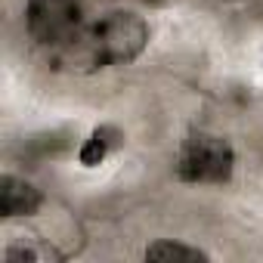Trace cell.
Instances as JSON below:
<instances>
[{"mask_svg":"<svg viewBox=\"0 0 263 263\" xmlns=\"http://www.w3.org/2000/svg\"><path fill=\"white\" fill-rule=\"evenodd\" d=\"M149 44V25L137 13L115 10L99 22L87 25L81 41L62 56V62L74 68H105V65H130L140 59Z\"/></svg>","mask_w":263,"mask_h":263,"instance_id":"1","label":"cell"},{"mask_svg":"<svg viewBox=\"0 0 263 263\" xmlns=\"http://www.w3.org/2000/svg\"><path fill=\"white\" fill-rule=\"evenodd\" d=\"M25 25L37 47L56 53L59 59L81 41L87 31L81 0H28Z\"/></svg>","mask_w":263,"mask_h":263,"instance_id":"2","label":"cell"},{"mask_svg":"<svg viewBox=\"0 0 263 263\" xmlns=\"http://www.w3.org/2000/svg\"><path fill=\"white\" fill-rule=\"evenodd\" d=\"M235 155L217 134H189L177 155V174L186 183H229Z\"/></svg>","mask_w":263,"mask_h":263,"instance_id":"3","label":"cell"},{"mask_svg":"<svg viewBox=\"0 0 263 263\" xmlns=\"http://www.w3.org/2000/svg\"><path fill=\"white\" fill-rule=\"evenodd\" d=\"M41 204H44V198L31 183H25L22 177H13V174L0 177V214L4 217H31L41 211Z\"/></svg>","mask_w":263,"mask_h":263,"instance_id":"4","label":"cell"},{"mask_svg":"<svg viewBox=\"0 0 263 263\" xmlns=\"http://www.w3.org/2000/svg\"><path fill=\"white\" fill-rule=\"evenodd\" d=\"M121 146H124V134H121L118 127H111V124H102V127L93 130L90 140L81 146L78 158H81L84 167H99V164L108 158V152H115V149H121Z\"/></svg>","mask_w":263,"mask_h":263,"instance_id":"5","label":"cell"},{"mask_svg":"<svg viewBox=\"0 0 263 263\" xmlns=\"http://www.w3.org/2000/svg\"><path fill=\"white\" fill-rule=\"evenodd\" d=\"M146 260H186V263H198V260H208V254L198 251V248L180 245V241H155V245L146 248Z\"/></svg>","mask_w":263,"mask_h":263,"instance_id":"6","label":"cell"}]
</instances>
